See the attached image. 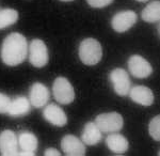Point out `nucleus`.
<instances>
[{
    "label": "nucleus",
    "mask_w": 160,
    "mask_h": 156,
    "mask_svg": "<svg viewBox=\"0 0 160 156\" xmlns=\"http://www.w3.org/2000/svg\"><path fill=\"white\" fill-rule=\"evenodd\" d=\"M128 70L136 78H148L153 73L151 63L142 56L133 55L128 59Z\"/></svg>",
    "instance_id": "8"
},
{
    "label": "nucleus",
    "mask_w": 160,
    "mask_h": 156,
    "mask_svg": "<svg viewBox=\"0 0 160 156\" xmlns=\"http://www.w3.org/2000/svg\"><path fill=\"white\" fill-rule=\"evenodd\" d=\"M114 0H87V2L89 3V6L95 9H102V8L110 6Z\"/></svg>",
    "instance_id": "22"
},
{
    "label": "nucleus",
    "mask_w": 160,
    "mask_h": 156,
    "mask_svg": "<svg viewBox=\"0 0 160 156\" xmlns=\"http://www.w3.org/2000/svg\"><path fill=\"white\" fill-rule=\"evenodd\" d=\"M28 56V42L22 33L13 32L3 40L0 50L1 60L6 65L16 66Z\"/></svg>",
    "instance_id": "1"
},
{
    "label": "nucleus",
    "mask_w": 160,
    "mask_h": 156,
    "mask_svg": "<svg viewBox=\"0 0 160 156\" xmlns=\"http://www.w3.org/2000/svg\"><path fill=\"white\" fill-rule=\"evenodd\" d=\"M10 103H11V98L4 93L0 92V113H7L8 109H9Z\"/></svg>",
    "instance_id": "21"
},
{
    "label": "nucleus",
    "mask_w": 160,
    "mask_h": 156,
    "mask_svg": "<svg viewBox=\"0 0 160 156\" xmlns=\"http://www.w3.org/2000/svg\"><path fill=\"white\" fill-rule=\"evenodd\" d=\"M44 155L45 156H61V153L59 152L57 149H53V148H49V149L45 150L44 152Z\"/></svg>",
    "instance_id": "23"
},
{
    "label": "nucleus",
    "mask_w": 160,
    "mask_h": 156,
    "mask_svg": "<svg viewBox=\"0 0 160 156\" xmlns=\"http://www.w3.org/2000/svg\"><path fill=\"white\" fill-rule=\"evenodd\" d=\"M137 1H140V2H146V1H148V0H137Z\"/></svg>",
    "instance_id": "26"
},
{
    "label": "nucleus",
    "mask_w": 160,
    "mask_h": 156,
    "mask_svg": "<svg viewBox=\"0 0 160 156\" xmlns=\"http://www.w3.org/2000/svg\"><path fill=\"white\" fill-rule=\"evenodd\" d=\"M106 144L111 152L115 154H123L129 149L128 140L123 135L117 134V133H110L109 136L106 138Z\"/></svg>",
    "instance_id": "14"
},
{
    "label": "nucleus",
    "mask_w": 160,
    "mask_h": 156,
    "mask_svg": "<svg viewBox=\"0 0 160 156\" xmlns=\"http://www.w3.org/2000/svg\"><path fill=\"white\" fill-rule=\"evenodd\" d=\"M78 55L82 63L86 65H95L102 58V45L95 39H84L79 45Z\"/></svg>",
    "instance_id": "2"
},
{
    "label": "nucleus",
    "mask_w": 160,
    "mask_h": 156,
    "mask_svg": "<svg viewBox=\"0 0 160 156\" xmlns=\"http://www.w3.org/2000/svg\"><path fill=\"white\" fill-rule=\"evenodd\" d=\"M18 12L14 9L0 10V30L14 25L18 20Z\"/></svg>",
    "instance_id": "19"
},
{
    "label": "nucleus",
    "mask_w": 160,
    "mask_h": 156,
    "mask_svg": "<svg viewBox=\"0 0 160 156\" xmlns=\"http://www.w3.org/2000/svg\"><path fill=\"white\" fill-rule=\"evenodd\" d=\"M30 112V102L26 96H17L14 100H11L8 114L11 117H24Z\"/></svg>",
    "instance_id": "16"
},
{
    "label": "nucleus",
    "mask_w": 160,
    "mask_h": 156,
    "mask_svg": "<svg viewBox=\"0 0 160 156\" xmlns=\"http://www.w3.org/2000/svg\"><path fill=\"white\" fill-rule=\"evenodd\" d=\"M18 149V139L14 132L6 129L0 133V154L3 156H16Z\"/></svg>",
    "instance_id": "9"
},
{
    "label": "nucleus",
    "mask_w": 160,
    "mask_h": 156,
    "mask_svg": "<svg viewBox=\"0 0 160 156\" xmlns=\"http://www.w3.org/2000/svg\"><path fill=\"white\" fill-rule=\"evenodd\" d=\"M35 153L32 152H26V151H18L16 153V156H34Z\"/></svg>",
    "instance_id": "24"
},
{
    "label": "nucleus",
    "mask_w": 160,
    "mask_h": 156,
    "mask_svg": "<svg viewBox=\"0 0 160 156\" xmlns=\"http://www.w3.org/2000/svg\"><path fill=\"white\" fill-rule=\"evenodd\" d=\"M95 123L102 133H118L123 128L124 119L118 112L100 113L95 118Z\"/></svg>",
    "instance_id": "4"
},
{
    "label": "nucleus",
    "mask_w": 160,
    "mask_h": 156,
    "mask_svg": "<svg viewBox=\"0 0 160 156\" xmlns=\"http://www.w3.org/2000/svg\"><path fill=\"white\" fill-rule=\"evenodd\" d=\"M61 148L68 156L86 155V144L74 135H65L61 140Z\"/></svg>",
    "instance_id": "10"
},
{
    "label": "nucleus",
    "mask_w": 160,
    "mask_h": 156,
    "mask_svg": "<svg viewBox=\"0 0 160 156\" xmlns=\"http://www.w3.org/2000/svg\"><path fill=\"white\" fill-rule=\"evenodd\" d=\"M138 20V15L135 11L131 10H126V11H121L117 13L112 17L111 20V26L113 30L118 33L126 32L132 27Z\"/></svg>",
    "instance_id": "7"
},
{
    "label": "nucleus",
    "mask_w": 160,
    "mask_h": 156,
    "mask_svg": "<svg viewBox=\"0 0 160 156\" xmlns=\"http://www.w3.org/2000/svg\"><path fill=\"white\" fill-rule=\"evenodd\" d=\"M49 91L45 85L41 82H34L31 86L30 94H29V102L33 107L42 108L49 101Z\"/></svg>",
    "instance_id": "11"
},
{
    "label": "nucleus",
    "mask_w": 160,
    "mask_h": 156,
    "mask_svg": "<svg viewBox=\"0 0 160 156\" xmlns=\"http://www.w3.org/2000/svg\"><path fill=\"white\" fill-rule=\"evenodd\" d=\"M102 133L95 122H88L81 135V141L86 145H96L102 138Z\"/></svg>",
    "instance_id": "15"
},
{
    "label": "nucleus",
    "mask_w": 160,
    "mask_h": 156,
    "mask_svg": "<svg viewBox=\"0 0 160 156\" xmlns=\"http://www.w3.org/2000/svg\"><path fill=\"white\" fill-rule=\"evenodd\" d=\"M141 17L146 23H158L160 20V1L155 0L143 9Z\"/></svg>",
    "instance_id": "18"
},
{
    "label": "nucleus",
    "mask_w": 160,
    "mask_h": 156,
    "mask_svg": "<svg viewBox=\"0 0 160 156\" xmlns=\"http://www.w3.org/2000/svg\"><path fill=\"white\" fill-rule=\"evenodd\" d=\"M28 51H29V61L33 66L40 69L48 63L47 46L42 40L34 39L31 41Z\"/></svg>",
    "instance_id": "5"
},
{
    "label": "nucleus",
    "mask_w": 160,
    "mask_h": 156,
    "mask_svg": "<svg viewBox=\"0 0 160 156\" xmlns=\"http://www.w3.org/2000/svg\"><path fill=\"white\" fill-rule=\"evenodd\" d=\"M53 97L59 104L68 105L75 100V91L69 80L65 77H57L52 85Z\"/></svg>",
    "instance_id": "3"
},
{
    "label": "nucleus",
    "mask_w": 160,
    "mask_h": 156,
    "mask_svg": "<svg viewBox=\"0 0 160 156\" xmlns=\"http://www.w3.org/2000/svg\"><path fill=\"white\" fill-rule=\"evenodd\" d=\"M148 133L154 140H160V116H156L151 120L148 124Z\"/></svg>",
    "instance_id": "20"
},
{
    "label": "nucleus",
    "mask_w": 160,
    "mask_h": 156,
    "mask_svg": "<svg viewBox=\"0 0 160 156\" xmlns=\"http://www.w3.org/2000/svg\"><path fill=\"white\" fill-rule=\"evenodd\" d=\"M60 1H64V2H68V1H74V0H60Z\"/></svg>",
    "instance_id": "25"
},
{
    "label": "nucleus",
    "mask_w": 160,
    "mask_h": 156,
    "mask_svg": "<svg viewBox=\"0 0 160 156\" xmlns=\"http://www.w3.org/2000/svg\"><path fill=\"white\" fill-rule=\"evenodd\" d=\"M17 139H18V147L20 148V151L34 153L38 150V138L32 133L20 132L19 135L17 136Z\"/></svg>",
    "instance_id": "17"
},
{
    "label": "nucleus",
    "mask_w": 160,
    "mask_h": 156,
    "mask_svg": "<svg viewBox=\"0 0 160 156\" xmlns=\"http://www.w3.org/2000/svg\"><path fill=\"white\" fill-rule=\"evenodd\" d=\"M110 81L113 86L115 93L120 96H126L129 93L131 88V81L127 71L121 67L112 70L110 73Z\"/></svg>",
    "instance_id": "6"
},
{
    "label": "nucleus",
    "mask_w": 160,
    "mask_h": 156,
    "mask_svg": "<svg viewBox=\"0 0 160 156\" xmlns=\"http://www.w3.org/2000/svg\"><path fill=\"white\" fill-rule=\"evenodd\" d=\"M43 117L46 121L55 126H64L68 123V117L60 106L57 104H49L43 110Z\"/></svg>",
    "instance_id": "12"
},
{
    "label": "nucleus",
    "mask_w": 160,
    "mask_h": 156,
    "mask_svg": "<svg viewBox=\"0 0 160 156\" xmlns=\"http://www.w3.org/2000/svg\"><path fill=\"white\" fill-rule=\"evenodd\" d=\"M129 96L135 103L142 106H151L154 103V93L149 88L144 86H135L130 88Z\"/></svg>",
    "instance_id": "13"
}]
</instances>
